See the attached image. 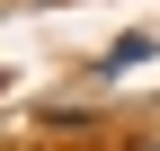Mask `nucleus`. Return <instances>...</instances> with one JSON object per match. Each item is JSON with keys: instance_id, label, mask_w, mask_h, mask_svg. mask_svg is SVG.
<instances>
[{"instance_id": "1", "label": "nucleus", "mask_w": 160, "mask_h": 151, "mask_svg": "<svg viewBox=\"0 0 160 151\" xmlns=\"http://www.w3.org/2000/svg\"><path fill=\"white\" fill-rule=\"evenodd\" d=\"M133 151H160V142H133Z\"/></svg>"}]
</instances>
